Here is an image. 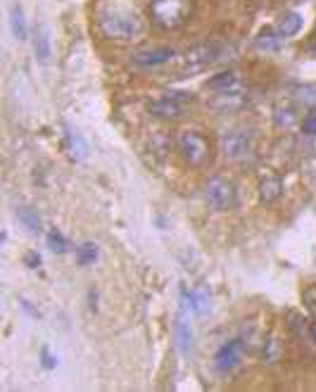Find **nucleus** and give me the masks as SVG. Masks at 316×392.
I'll return each mask as SVG.
<instances>
[{"label": "nucleus", "instance_id": "nucleus-1", "mask_svg": "<svg viewBox=\"0 0 316 392\" xmlns=\"http://www.w3.org/2000/svg\"><path fill=\"white\" fill-rule=\"evenodd\" d=\"M100 29L107 38H116V41H126L138 36L143 31V22L138 19V15L134 12H105L100 17Z\"/></svg>", "mask_w": 316, "mask_h": 392}, {"label": "nucleus", "instance_id": "nucleus-2", "mask_svg": "<svg viewBox=\"0 0 316 392\" xmlns=\"http://www.w3.org/2000/svg\"><path fill=\"white\" fill-rule=\"evenodd\" d=\"M190 10V0H153L150 12H153L155 22L164 26V29H174L181 26L188 17Z\"/></svg>", "mask_w": 316, "mask_h": 392}, {"label": "nucleus", "instance_id": "nucleus-3", "mask_svg": "<svg viewBox=\"0 0 316 392\" xmlns=\"http://www.w3.org/2000/svg\"><path fill=\"white\" fill-rule=\"evenodd\" d=\"M178 148H181L185 162L193 164V166H200L207 162L209 157V143L207 138L197 131H181L178 134Z\"/></svg>", "mask_w": 316, "mask_h": 392}, {"label": "nucleus", "instance_id": "nucleus-4", "mask_svg": "<svg viewBox=\"0 0 316 392\" xmlns=\"http://www.w3.org/2000/svg\"><path fill=\"white\" fill-rule=\"evenodd\" d=\"M222 152L229 162H245L255 152V141L247 131H231L222 138Z\"/></svg>", "mask_w": 316, "mask_h": 392}, {"label": "nucleus", "instance_id": "nucleus-5", "mask_svg": "<svg viewBox=\"0 0 316 392\" xmlns=\"http://www.w3.org/2000/svg\"><path fill=\"white\" fill-rule=\"evenodd\" d=\"M205 200H207L209 207H214V209H229L233 207V202H236V188H233V184H229L226 179L214 176L205 184Z\"/></svg>", "mask_w": 316, "mask_h": 392}, {"label": "nucleus", "instance_id": "nucleus-6", "mask_svg": "<svg viewBox=\"0 0 316 392\" xmlns=\"http://www.w3.org/2000/svg\"><path fill=\"white\" fill-rule=\"evenodd\" d=\"M176 58V53L171 48H146V51H138L131 55V65L141 67V69H155L167 65Z\"/></svg>", "mask_w": 316, "mask_h": 392}, {"label": "nucleus", "instance_id": "nucleus-7", "mask_svg": "<svg viewBox=\"0 0 316 392\" xmlns=\"http://www.w3.org/2000/svg\"><path fill=\"white\" fill-rule=\"evenodd\" d=\"M243 359V342L240 340H231L226 342L224 347H219V352L214 354V366L222 371V374H229L233 371Z\"/></svg>", "mask_w": 316, "mask_h": 392}, {"label": "nucleus", "instance_id": "nucleus-8", "mask_svg": "<svg viewBox=\"0 0 316 392\" xmlns=\"http://www.w3.org/2000/svg\"><path fill=\"white\" fill-rule=\"evenodd\" d=\"M148 112L157 119H176L183 115V105L178 102V95H167V97H160V100L150 102Z\"/></svg>", "mask_w": 316, "mask_h": 392}, {"label": "nucleus", "instance_id": "nucleus-9", "mask_svg": "<svg viewBox=\"0 0 316 392\" xmlns=\"http://www.w3.org/2000/svg\"><path fill=\"white\" fill-rule=\"evenodd\" d=\"M15 216H17V221L22 223V228L29 231L31 235H38L40 231H43V221H40V214L36 207H29V205L17 207Z\"/></svg>", "mask_w": 316, "mask_h": 392}, {"label": "nucleus", "instance_id": "nucleus-10", "mask_svg": "<svg viewBox=\"0 0 316 392\" xmlns=\"http://www.w3.org/2000/svg\"><path fill=\"white\" fill-rule=\"evenodd\" d=\"M280 195H283V181L278 176H266L262 184H259V200H262L264 205H273L276 200H280Z\"/></svg>", "mask_w": 316, "mask_h": 392}, {"label": "nucleus", "instance_id": "nucleus-11", "mask_svg": "<svg viewBox=\"0 0 316 392\" xmlns=\"http://www.w3.org/2000/svg\"><path fill=\"white\" fill-rule=\"evenodd\" d=\"M65 138H67V148H70V152H72L74 159H86V157H88V145H86V141H84V136H81L77 129L67 126Z\"/></svg>", "mask_w": 316, "mask_h": 392}, {"label": "nucleus", "instance_id": "nucleus-12", "mask_svg": "<svg viewBox=\"0 0 316 392\" xmlns=\"http://www.w3.org/2000/svg\"><path fill=\"white\" fill-rule=\"evenodd\" d=\"M10 26H12V33H15L17 41H26V38H29V29H26L24 10H22V5H19V3H15L10 8Z\"/></svg>", "mask_w": 316, "mask_h": 392}, {"label": "nucleus", "instance_id": "nucleus-13", "mask_svg": "<svg viewBox=\"0 0 316 392\" xmlns=\"http://www.w3.org/2000/svg\"><path fill=\"white\" fill-rule=\"evenodd\" d=\"M33 53H36V60L40 65L50 60V33H48L45 26H38L36 38H33Z\"/></svg>", "mask_w": 316, "mask_h": 392}, {"label": "nucleus", "instance_id": "nucleus-14", "mask_svg": "<svg viewBox=\"0 0 316 392\" xmlns=\"http://www.w3.org/2000/svg\"><path fill=\"white\" fill-rule=\"evenodd\" d=\"M300 29H302V15H300V12H285V15L278 19V26H276V31L283 38L295 36V33H298Z\"/></svg>", "mask_w": 316, "mask_h": 392}, {"label": "nucleus", "instance_id": "nucleus-15", "mask_svg": "<svg viewBox=\"0 0 316 392\" xmlns=\"http://www.w3.org/2000/svg\"><path fill=\"white\" fill-rule=\"evenodd\" d=\"M285 43V38L280 36L278 31H271V29H266L262 31L259 36L255 38V46L259 48V51H266V53H273V51H280Z\"/></svg>", "mask_w": 316, "mask_h": 392}, {"label": "nucleus", "instance_id": "nucleus-16", "mask_svg": "<svg viewBox=\"0 0 316 392\" xmlns=\"http://www.w3.org/2000/svg\"><path fill=\"white\" fill-rule=\"evenodd\" d=\"M238 76L233 74V72H222V74H217L214 79H209L207 86L212 90H219V93H233V90L238 88Z\"/></svg>", "mask_w": 316, "mask_h": 392}, {"label": "nucleus", "instance_id": "nucleus-17", "mask_svg": "<svg viewBox=\"0 0 316 392\" xmlns=\"http://www.w3.org/2000/svg\"><path fill=\"white\" fill-rule=\"evenodd\" d=\"M183 302L193 314H205L209 307V300L197 290H183Z\"/></svg>", "mask_w": 316, "mask_h": 392}, {"label": "nucleus", "instance_id": "nucleus-18", "mask_svg": "<svg viewBox=\"0 0 316 392\" xmlns=\"http://www.w3.org/2000/svg\"><path fill=\"white\" fill-rule=\"evenodd\" d=\"M273 119H276L278 129H290V126L298 124V112H295V107H290V105H278Z\"/></svg>", "mask_w": 316, "mask_h": 392}, {"label": "nucleus", "instance_id": "nucleus-19", "mask_svg": "<svg viewBox=\"0 0 316 392\" xmlns=\"http://www.w3.org/2000/svg\"><path fill=\"white\" fill-rule=\"evenodd\" d=\"M100 257V250L95 243H84L77 248V264L79 267H88V264H93L95 259Z\"/></svg>", "mask_w": 316, "mask_h": 392}, {"label": "nucleus", "instance_id": "nucleus-20", "mask_svg": "<svg viewBox=\"0 0 316 392\" xmlns=\"http://www.w3.org/2000/svg\"><path fill=\"white\" fill-rule=\"evenodd\" d=\"M176 335H178V349H181L183 354H188L190 352V345H193V331H190L185 321H178Z\"/></svg>", "mask_w": 316, "mask_h": 392}, {"label": "nucleus", "instance_id": "nucleus-21", "mask_svg": "<svg viewBox=\"0 0 316 392\" xmlns=\"http://www.w3.org/2000/svg\"><path fill=\"white\" fill-rule=\"evenodd\" d=\"M48 245H50V250L58 252V255H65V252L70 250V240H67V238L62 235L58 228L48 231Z\"/></svg>", "mask_w": 316, "mask_h": 392}, {"label": "nucleus", "instance_id": "nucleus-22", "mask_svg": "<svg viewBox=\"0 0 316 392\" xmlns=\"http://www.w3.org/2000/svg\"><path fill=\"white\" fill-rule=\"evenodd\" d=\"M302 131H305V136H316V107L309 112L305 117V122H302Z\"/></svg>", "mask_w": 316, "mask_h": 392}, {"label": "nucleus", "instance_id": "nucleus-23", "mask_svg": "<svg viewBox=\"0 0 316 392\" xmlns=\"http://www.w3.org/2000/svg\"><path fill=\"white\" fill-rule=\"evenodd\" d=\"M300 100L312 105V107H316V86H305L300 90Z\"/></svg>", "mask_w": 316, "mask_h": 392}, {"label": "nucleus", "instance_id": "nucleus-24", "mask_svg": "<svg viewBox=\"0 0 316 392\" xmlns=\"http://www.w3.org/2000/svg\"><path fill=\"white\" fill-rule=\"evenodd\" d=\"M24 262H26V267L29 269H38L40 267V255H36V252H29V255L24 257Z\"/></svg>", "mask_w": 316, "mask_h": 392}, {"label": "nucleus", "instance_id": "nucleus-25", "mask_svg": "<svg viewBox=\"0 0 316 392\" xmlns=\"http://www.w3.org/2000/svg\"><path fill=\"white\" fill-rule=\"evenodd\" d=\"M43 364H45L48 369H53V366H55V359H53L50 354H48V349H43Z\"/></svg>", "mask_w": 316, "mask_h": 392}, {"label": "nucleus", "instance_id": "nucleus-26", "mask_svg": "<svg viewBox=\"0 0 316 392\" xmlns=\"http://www.w3.org/2000/svg\"><path fill=\"white\" fill-rule=\"evenodd\" d=\"M309 331H312V338L316 340V319L312 321V328H309Z\"/></svg>", "mask_w": 316, "mask_h": 392}, {"label": "nucleus", "instance_id": "nucleus-27", "mask_svg": "<svg viewBox=\"0 0 316 392\" xmlns=\"http://www.w3.org/2000/svg\"><path fill=\"white\" fill-rule=\"evenodd\" d=\"M314 53H316V43H314Z\"/></svg>", "mask_w": 316, "mask_h": 392}]
</instances>
